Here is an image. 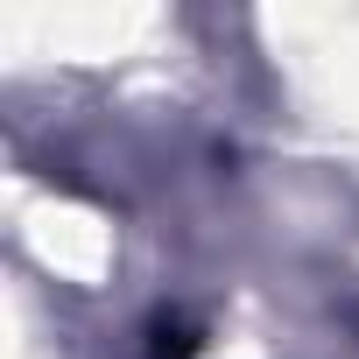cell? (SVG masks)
<instances>
[{
  "label": "cell",
  "mask_w": 359,
  "mask_h": 359,
  "mask_svg": "<svg viewBox=\"0 0 359 359\" xmlns=\"http://www.w3.org/2000/svg\"><path fill=\"white\" fill-rule=\"evenodd\" d=\"M148 359H198V338H191L184 324H169V331H155V345H148Z\"/></svg>",
  "instance_id": "1"
}]
</instances>
